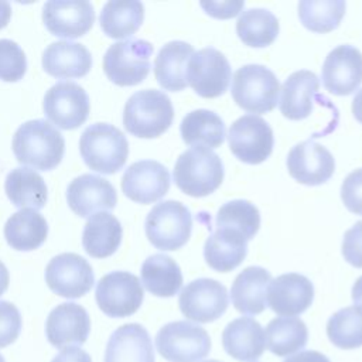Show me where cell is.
<instances>
[{
	"label": "cell",
	"mask_w": 362,
	"mask_h": 362,
	"mask_svg": "<svg viewBox=\"0 0 362 362\" xmlns=\"http://www.w3.org/2000/svg\"><path fill=\"white\" fill-rule=\"evenodd\" d=\"M65 151V140L59 130L44 119L23 123L13 136V153L20 164L35 170L55 168Z\"/></svg>",
	"instance_id": "6da1fadb"
},
{
	"label": "cell",
	"mask_w": 362,
	"mask_h": 362,
	"mask_svg": "<svg viewBox=\"0 0 362 362\" xmlns=\"http://www.w3.org/2000/svg\"><path fill=\"white\" fill-rule=\"evenodd\" d=\"M175 185L189 197H206L223 181V164L221 157L205 146H194L185 150L174 165Z\"/></svg>",
	"instance_id": "7a4b0ae2"
},
{
	"label": "cell",
	"mask_w": 362,
	"mask_h": 362,
	"mask_svg": "<svg viewBox=\"0 0 362 362\" xmlns=\"http://www.w3.org/2000/svg\"><path fill=\"white\" fill-rule=\"evenodd\" d=\"M171 99L161 90L144 89L133 93L123 110L124 129L140 139H154L173 123Z\"/></svg>",
	"instance_id": "3957f363"
},
{
	"label": "cell",
	"mask_w": 362,
	"mask_h": 362,
	"mask_svg": "<svg viewBox=\"0 0 362 362\" xmlns=\"http://www.w3.org/2000/svg\"><path fill=\"white\" fill-rule=\"evenodd\" d=\"M79 151L90 170L100 174H113L124 165L129 143L122 130L113 124L95 123L81 134Z\"/></svg>",
	"instance_id": "277c9868"
},
{
	"label": "cell",
	"mask_w": 362,
	"mask_h": 362,
	"mask_svg": "<svg viewBox=\"0 0 362 362\" xmlns=\"http://www.w3.org/2000/svg\"><path fill=\"white\" fill-rule=\"evenodd\" d=\"M230 93L243 110L266 113L277 106L280 83L274 72L264 65L249 64L233 74Z\"/></svg>",
	"instance_id": "5b68a950"
},
{
	"label": "cell",
	"mask_w": 362,
	"mask_h": 362,
	"mask_svg": "<svg viewBox=\"0 0 362 362\" xmlns=\"http://www.w3.org/2000/svg\"><path fill=\"white\" fill-rule=\"evenodd\" d=\"M146 236L160 250H177L182 247L192 229L189 209L178 201H163L156 204L144 222Z\"/></svg>",
	"instance_id": "8992f818"
},
{
	"label": "cell",
	"mask_w": 362,
	"mask_h": 362,
	"mask_svg": "<svg viewBox=\"0 0 362 362\" xmlns=\"http://www.w3.org/2000/svg\"><path fill=\"white\" fill-rule=\"evenodd\" d=\"M153 45L140 38H129L112 44L103 57V71L109 81L119 86H133L150 72Z\"/></svg>",
	"instance_id": "52a82bcc"
},
{
	"label": "cell",
	"mask_w": 362,
	"mask_h": 362,
	"mask_svg": "<svg viewBox=\"0 0 362 362\" xmlns=\"http://www.w3.org/2000/svg\"><path fill=\"white\" fill-rule=\"evenodd\" d=\"M156 348L168 362H198L211 351L208 332L188 321H173L156 335Z\"/></svg>",
	"instance_id": "ba28073f"
},
{
	"label": "cell",
	"mask_w": 362,
	"mask_h": 362,
	"mask_svg": "<svg viewBox=\"0 0 362 362\" xmlns=\"http://www.w3.org/2000/svg\"><path fill=\"white\" fill-rule=\"evenodd\" d=\"M95 298L102 313L113 318H123L140 308L144 291L137 276L129 272H112L98 281Z\"/></svg>",
	"instance_id": "9c48e42d"
},
{
	"label": "cell",
	"mask_w": 362,
	"mask_h": 362,
	"mask_svg": "<svg viewBox=\"0 0 362 362\" xmlns=\"http://www.w3.org/2000/svg\"><path fill=\"white\" fill-rule=\"evenodd\" d=\"M187 83L202 98L225 93L232 71L226 57L214 47L202 48L191 55L187 64Z\"/></svg>",
	"instance_id": "30bf717a"
},
{
	"label": "cell",
	"mask_w": 362,
	"mask_h": 362,
	"mask_svg": "<svg viewBox=\"0 0 362 362\" xmlns=\"http://www.w3.org/2000/svg\"><path fill=\"white\" fill-rule=\"evenodd\" d=\"M228 141L236 158L247 164H260L272 154L274 137L264 119L256 115H245L230 124Z\"/></svg>",
	"instance_id": "8fae6325"
},
{
	"label": "cell",
	"mask_w": 362,
	"mask_h": 362,
	"mask_svg": "<svg viewBox=\"0 0 362 362\" xmlns=\"http://www.w3.org/2000/svg\"><path fill=\"white\" fill-rule=\"evenodd\" d=\"M42 107L51 123L59 129L72 130L86 122L90 102L81 85L71 81H61L47 90Z\"/></svg>",
	"instance_id": "7c38bea8"
},
{
	"label": "cell",
	"mask_w": 362,
	"mask_h": 362,
	"mask_svg": "<svg viewBox=\"0 0 362 362\" xmlns=\"http://www.w3.org/2000/svg\"><path fill=\"white\" fill-rule=\"evenodd\" d=\"M229 297L226 287L214 279H197L180 293L178 305L184 317L195 322H212L226 311Z\"/></svg>",
	"instance_id": "4fadbf2b"
},
{
	"label": "cell",
	"mask_w": 362,
	"mask_h": 362,
	"mask_svg": "<svg viewBox=\"0 0 362 362\" xmlns=\"http://www.w3.org/2000/svg\"><path fill=\"white\" fill-rule=\"evenodd\" d=\"M45 283L58 296L79 298L95 283L90 264L76 253H61L49 260L45 267Z\"/></svg>",
	"instance_id": "5bb4252c"
},
{
	"label": "cell",
	"mask_w": 362,
	"mask_h": 362,
	"mask_svg": "<svg viewBox=\"0 0 362 362\" xmlns=\"http://www.w3.org/2000/svg\"><path fill=\"white\" fill-rule=\"evenodd\" d=\"M321 79L329 93L351 95L362 83V52L349 44L338 45L327 55L321 68Z\"/></svg>",
	"instance_id": "9a60e30c"
},
{
	"label": "cell",
	"mask_w": 362,
	"mask_h": 362,
	"mask_svg": "<svg viewBox=\"0 0 362 362\" xmlns=\"http://www.w3.org/2000/svg\"><path fill=\"white\" fill-rule=\"evenodd\" d=\"M42 21L52 35L74 40L92 28L95 10L89 1L52 0L42 7Z\"/></svg>",
	"instance_id": "2e32d148"
},
{
	"label": "cell",
	"mask_w": 362,
	"mask_h": 362,
	"mask_svg": "<svg viewBox=\"0 0 362 362\" xmlns=\"http://www.w3.org/2000/svg\"><path fill=\"white\" fill-rule=\"evenodd\" d=\"M170 188V173L158 161L141 160L133 163L122 177L123 194L139 204L161 199Z\"/></svg>",
	"instance_id": "e0dca14e"
},
{
	"label": "cell",
	"mask_w": 362,
	"mask_h": 362,
	"mask_svg": "<svg viewBox=\"0 0 362 362\" xmlns=\"http://www.w3.org/2000/svg\"><path fill=\"white\" fill-rule=\"evenodd\" d=\"M287 170L301 184L320 185L332 177L335 160L327 147L314 140H305L290 150Z\"/></svg>",
	"instance_id": "ac0fdd59"
},
{
	"label": "cell",
	"mask_w": 362,
	"mask_h": 362,
	"mask_svg": "<svg viewBox=\"0 0 362 362\" xmlns=\"http://www.w3.org/2000/svg\"><path fill=\"white\" fill-rule=\"evenodd\" d=\"M66 201L76 215L88 218L98 212L113 209L117 195L107 180L93 174H82L68 185Z\"/></svg>",
	"instance_id": "d6986e66"
},
{
	"label": "cell",
	"mask_w": 362,
	"mask_h": 362,
	"mask_svg": "<svg viewBox=\"0 0 362 362\" xmlns=\"http://www.w3.org/2000/svg\"><path fill=\"white\" fill-rule=\"evenodd\" d=\"M90 332L88 311L76 303H62L47 317L45 334L48 342L55 348H65L72 344L82 345Z\"/></svg>",
	"instance_id": "ffe728a7"
},
{
	"label": "cell",
	"mask_w": 362,
	"mask_h": 362,
	"mask_svg": "<svg viewBox=\"0 0 362 362\" xmlns=\"http://www.w3.org/2000/svg\"><path fill=\"white\" fill-rule=\"evenodd\" d=\"M313 300V283L298 273L281 274L267 286V305L279 315H298L311 305Z\"/></svg>",
	"instance_id": "44dd1931"
},
{
	"label": "cell",
	"mask_w": 362,
	"mask_h": 362,
	"mask_svg": "<svg viewBox=\"0 0 362 362\" xmlns=\"http://www.w3.org/2000/svg\"><path fill=\"white\" fill-rule=\"evenodd\" d=\"M105 362H156L147 329L136 322L119 327L107 341Z\"/></svg>",
	"instance_id": "7402d4cb"
},
{
	"label": "cell",
	"mask_w": 362,
	"mask_h": 362,
	"mask_svg": "<svg viewBox=\"0 0 362 362\" xmlns=\"http://www.w3.org/2000/svg\"><path fill=\"white\" fill-rule=\"evenodd\" d=\"M320 79L311 71L293 72L281 86L279 109L290 120H301L311 115L314 98L318 96Z\"/></svg>",
	"instance_id": "603a6c76"
},
{
	"label": "cell",
	"mask_w": 362,
	"mask_h": 362,
	"mask_svg": "<svg viewBox=\"0 0 362 362\" xmlns=\"http://www.w3.org/2000/svg\"><path fill=\"white\" fill-rule=\"evenodd\" d=\"M272 274L260 266H249L232 283L230 300L233 307L246 315H257L267 307V286Z\"/></svg>",
	"instance_id": "cb8c5ba5"
},
{
	"label": "cell",
	"mask_w": 362,
	"mask_h": 362,
	"mask_svg": "<svg viewBox=\"0 0 362 362\" xmlns=\"http://www.w3.org/2000/svg\"><path fill=\"white\" fill-rule=\"evenodd\" d=\"M92 66L89 49L78 42L57 41L49 44L42 52L44 71L55 78H81Z\"/></svg>",
	"instance_id": "d4e9b609"
},
{
	"label": "cell",
	"mask_w": 362,
	"mask_h": 362,
	"mask_svg": "<svg viewBox=\"0 0 362 362\" xmlns=\"http://www.w3.org/2000/svg\"><path fill=\"white\" fill-rule=\"evenodd\" d=\"M222 345L226 354L238 361H256L262 356L266 348L264 331L256 320L240 317L225 327L222 332Z\"/></svg>",
	"instance_id": "484cf974"
},
{
	"label": "cell",
	"mask_w": 362,
	"mask_h": 362,
	"mask_svg": "<svg viewBox=\"0 0 362 362\" xmlns=\"http://www.w3.org/2000/svg\"><path fill=\"white\" fill-rule=\"evenodd\" d=\"M247 253V240L236 230L216 228L205 240L204 257L206 264L221 273L238 267Z\"/></svg>",
	"instance_id": "4316f807"
},
{
	"label": "cell",
	"mask_w": 362,
	"mask_h": 362,
	"mask_svg": "<svg viewBox=\"0 0 362 362\" xmlns=\"http://www.w3.org/2000/svg\"><path fill=\"white\" fill-rule=\"evenodd\" d=\"M194 48L185 41H170L157 54L154 59V76L158 85L171 92L187 88V64Z\"/></svg>",
	"instance_id": "83f0119b"
},
{
	"label": "cell",
	"mask_w": 362,
	"mask_h": 362,
	"mask_svg": "<svg viewBox=\"0 0 362 362\" xmlns=\"http://www.w3.org/2000/svg\"><path fill=\"white\" fill-rule=\"evenodd\" d=\"M122 235V225L116 216L109 212H98L85 223L82 246L89 256L103 259L119 249Z\"/></svg>",
	"instance_id": "f1b7e54d"
},
{
	"label": "cell",
	"mask_w": 362,
	"mask_h": 362,
	"mask_svg": "<svg viewBox=\"0 0 362 362\" xmlns=\"http://www.w3.org/2000/svg\"><path fill=\"white\" fill-rule=\"evenodd\" d=\"M48 235L45 218L35 209L24 208L13 214L4 225V238L16 250H34Z\"/></svg>",
	"instance_id": "f546056e"
},
{
	"label": "cell",
	"mask_w": 362,
	"mask_h": 362,
	"mask_svg": "<svg viewBox=\"0 0 362 362\" xmlns=\"http://www.w3.org/2000/svg\"><path fill=\"white\" fill-rule=\"evenodd\" d=\"M4 191L17 208L41 209L45 206L48 191L44 178L28 167L11 170L4 181Z\"/></svg>",
	"instance_id": "4dcf8cb0"
},
{
	"label": "cell",
	"mask_w": 362,
	"mask_h": 362,
	"mask_svg": "<svg viewBox=\"0 0 362 362\" xmlns=\"http://www.w3.org/2000/svg\"><path fill=\"white\" fill-rule=\"evenodd\" d=\"M141 283L151 294L157 297H173L182 286V273L177 262L164 255L148 256L141 264Z\"/></svg>",
	"instance_id": "1f68e13d"
},
{
	"label": "cell",
	"mask_w": 362,
	"mask_h": 362,
	"mask_svg": "<svg viewBox=\"0 0 362 362\" xmlns=\"http://www.w3.org/2000/svg\"><path fill=\"white\" fill-rule=\"evenodd\" d=\"M181 137L185 144L205 146L208 148L219 147L226 136L225 123L212 110L197 109L187 113L180 124Z\"/></svg>",
	"instance_id": "d6a6232c"
},
{
	"label": "cell",
	"mask_w": 362,
	"mask_h": 362,
	"mask_svg": "<svg viewBox=\"0 0 362 362\" xmlns=\"http://www.w3.org/2000/svg\"><path fill=\"white\" fill-rule=\"evenodd\" d=\"M144 20V6L137 0H112L100 11V28L110 38L133 35Z\"/></svg>",
	"instance_id": "836d02e7"
},
{
	"label": "cell",
	"mask_w": 362,
	"mask_h": 362,
	"mask_svg": "<svg viewBox=\"0 0 362 362\" xmlns=\"http://www.w3.org/2000/svg\"><path fill=\"white\" fill-rule=\"evenodd\" d=\"M267 349L277 356H291L301 351L308 339V329L304 321L296 317L273 318L264 332Z\"/></svg>",
	"instance_id": "e575fe53"
},
{
	"label": "cell",
	"mask_w": 362,
	"mask_h": 362,
	"mask_svg": "<svg viewBox=\"0 0 362 362\" xmlns=\"http://www.w3.org/2000/svg\"><path fill=\"white\" fill-rule=\"evenodd\" d=\"M280 25L277 17L266 8H249L242 11L236 21V34L245 45L263 48L270 45Z\"/></svg>",
	"instance_id": "d590c367"
},
{
	"label": "cell",
	"mask_w": 362,
	"mask_h": 362,
	"mask_svg": "<svg viewBox=\"0 0 362 362\" xmlns=\"http://www.w3.org/2000/svg\"><path fill=\"white\" fill-rule=\"evenodd\" d=\"M345 8L344 0H301L298 3V18L307 30L324 34L339 25Z\"/></svg>",
	"instance_id": "8d00e7d4"
},
{
	"label": "cell",
	"mask_w": 362,
	"mask_h": 362,
	"mask_svg": "<svg viewBox=\"0 0 362 362\" xmlns=\"http://www.w3.org/2000/svg\"><path fill=\"white\" fill-rule=\"evenodd\" d=\"M327 335L341 349L362 346V308L351 305L332 314L327 322Z\"/></svg>",
	"instance_id": "74e56055"
},
{
	"label": "cell",
	"mask_w": 362,
	"mask_h": 362,
	"mask_svg": "<svg viewBox=\"0 0 362 362\" xmlns=\"http://www.w3.org/2000/svg\"><path fill=\"white\" fill-rule=\"evenodd\" d=\"M260 214L255 204L246 199H233L223 204L216 214V228L239 232L250 240L259 230Z\"/></svg>",
	"instance_id": "f35d334b"
},
{
	"label": "cell",
	"mask_w": 362,
	"mask_h": 362,
	"mask_svg": "<svg viewBox=\"0 0 362 362\" xmlns=\"http://www.w3.org/2000/svg\"><path fill=\"white\" fill-rule=\"evenodd\" d=\"M27 69L25 54L11 40H0V79L4 82L20 81Z\"/></svg>",
	"instance_id": "ab89813d"
},
{
	"label": "cell",
	"mask_w": 362,
	"mask_h": 362,
	"mask_svg": "<svg viewBox=\"0 0 362 362\" xmlns=\"http://www.w3.org/2000/svg\"><path fill=\"white\" fill-rule=\"evenodd\" d=\"M21 324L18 308L8 301L0 300V348L13 344L18 338Z\"/></svg>",
	"instance_id": "60d3db41"
},
{
	"label": "cell",
	"mask_w": 362,
	"mask_h": 362,
	"mask_svg": "<svg viewBox=\"0 0 362 362\" xmlns=\"http://www.w3.org/2000/svg\"><path fill=\"white\" fill-rule=\"evenodd\" d=\"M341 198L348 211L362 216V168L354 170L344 180Z\"/></svg>",
	"instance_id": "b9f144b4"
},
{
	"label": "cell",
	"mask_w": 362,
	"mask_h": 362,
	"mask_svg": "<svg viewBox=\"0 0 362 362\" xmlns=\"http://www.w3.org/2000/svg\"><path fill=\"white\" fill-rule=\"evenodd\" d=\"M342 256L349 264L362 269V221L356 222L345 232L342 240Z\"/></svg>",
	"instance_id": "7bdbcfd3"
},
{
	"label": "cell",
	"mask_w": 362,
	"mask_h": 362,
	"mask_svg": "<svg viewBox=\"0 0 362 362\" xmlns=\"http://www.w3.org/2000/svg\"><path fill=\"white\" fill-rule=\"evenodd\" d=\"M201 7L206 14L215 18L235 17L245 7V1H201Z\"/></svg>",
	"instance_id": "ee69618b"
},
{
	"label": "cell",
	"mask_w": 362,
	"mask_h": 362,
	"mask_svg": "<svg viewBox=\"0 0 362 362\" xmlns=\"http://www.w3.org/2000/svg\"><path fill=\"white\" fill-rule=\"evenodd\" d=\"M51 362H92V359L82 348L66 346Z\"/></svg>",
	"instance_id": "f6af8a7d"
},
{
	"label": "cell",
	"mask_w": 362,
	"mask_h": 362,
	"mask_svg": "<svg viewBox=\"0 0 362 362\" xmlns=\"http://www.w3.org/2000/svg\"><path fill=\"white\" fill-rule=\"evenodd\" d=\"M284 362H331V361L318 351H303L293 356H288Z\"/></svg>",
	"instance_id": "bcb514c9"
},
{
	"label": "cell",
	"mask_w": 362,
	"mask_h": 362,
	"mask_svg": "<svg viewBox=\"0 0 362 362\" xmlns=\"http://www.w3.org/2000/svg\"><path fill=\"white\" fill-rule=\"evenodd\" d=\"M352 113H354V117L362 124V89H359L354 96Z\"/></svg>",
	"instance_id": "7dc6e473"
},
{
	"label": "cell",
	"mask_w": 362,
	"mask_h": 362,
	"mask_svg": "<svg viewBox=\"0 0 362 362\" xmlns=\"http://www.w3.org/2000/svg\"><path fill=\"white\" fill-rule=\"evenodd\" d=\"M11 17V6L7 1H0V30L4 28Z\"/></svg>",
	"instance_id": "c3c4849f"
},
{
	"label": "cell",
	"mask_w": 362,
	"mask_h": 362,
	"mask_svg": "<svg viewBox=\"0 0 362 362\" xmlns=\"http://www.w3.org/2000/svg\"><path fill=\"white\" fill-rule=\"evenodd\" d=\"M351 294H352V301L355 303V305L362 308V276L354 283Z\"/></svg>",
	"instance_id": "681fc988"
},
{
	"label": "cell",
	"mask_w": 362,
	"mask_h": 362,
	"mask_svg": "<svg viewBox=\"0 0 362 362\" xmlns=\"http://www.w3.org/2000/svg\"><path fill=\"white\" fill-rule=\"evenodd\" d=\"M10 283V276H8V270L4 266V263L0 260V296L7 290Z\"/></svg>",
	"instance_id": "f907efd6"
},
{
	"label": "cell",
	"mask_w": 362,
	"mask_h": 362,
	"mask_svg": "<svg viewBox=\"0 0 362 362\" xmlns=\"http://www.w3.org/2000/svg\"><path fill=\"white\" fill-rule=\"evenodd\" d=\"M204 362H221V361H216V359H209V361H204Z\"/></svg>",
	"instance_id": "816d5d0a"
},
{
	"label": "cell",
	"mask_w": 362,
	"mask_h": 362,
	"mask_svg": "<svg viewBox=\"0 0 362 362\" xmlns=\"http://www.w3.org/2000/svg\"><path fill=\"white\" fill-rule=\"evenodd\" d=\"M0 362H6V361H4V358H3L1 355H0Z\"/></svg>",
	"instance_id": "f5cc1de1"
}]
</instances>
